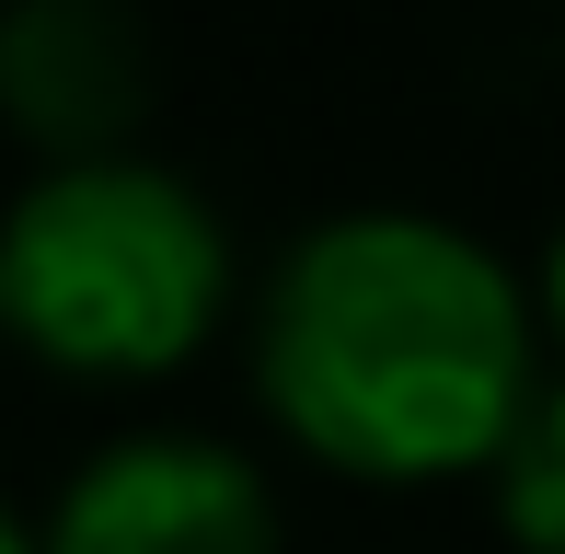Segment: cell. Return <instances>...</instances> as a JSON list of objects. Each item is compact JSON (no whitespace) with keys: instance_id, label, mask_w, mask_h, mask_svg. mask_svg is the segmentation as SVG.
Listing matches in <instances>:
<instances>
[{"instance_id":"obj_1","label":"cell","mask_w":565,"mask_h":554,"mask_svg":"<svg viewBox=\"0 0 565 554\" xmlns=\"http://www.w3.org/2000/svg\"><path fill=\"white\" fill-rule=\"evenodd\" d=\"M531 393H543L531 300L450 220H323L266 289V405L335 473H370V486L484 473Z\"/></svg>"},{"instance_id":"obj_2","label":"cell","mask_w":565,"mask_h":554,"mask_svg":"<svg viewBox=\"0 0 565 554\" xmlns=\"http://www.w3.org/2000/svg\"><path fill=\"white\" fill-rule=\"evenodd\" d=\"M231 300V232L139 150L58 162L0 220V323L70 382H150L196 359Z\"/></svg>"},{"instance_id":"obj_3","label":"cell","mask_w":565,"mask_h":554,"mask_svg":"<svg viewBox=\"0 0 565 554\" xmlns=\"http://www.w3.org/2000/svg\"><path fill=\"white\" fill-rule=\"evenodd\" d=\"M35 554H277V497L220 439H116L70 473Z\"/></svg>"},{"instance_id":"obj_4","label":"cell","mask_w":565,"mask_h":554,"mask_svg":"<svg viewBox=\"0 0 565 554\" xmlns=\"http://www.w3.org/2000/svg\"><path fill=\"white\" fill-rule=\"evenodd\" d=\"M150 105V23L127 0H12L0 12V116L58 162H93Z\"/></svg>"},{"instance_id":"obj_5","label":"cell","mask_w":565,"mask_h":554,"mask_svg":"<svg viewBox=\"0 0 565 554\" xmlns=\"http://www.w3.org/2000/svg\"><path fill=\"white\" fill-rule=\"evenodd\" d=\"M0 554H35V532H23V520H12V509H0Z\"/></svg>"}]
</instances>
